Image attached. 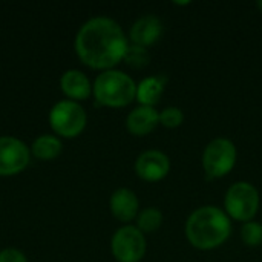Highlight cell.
<instances>
[{"mask_svg":"<svg viewBox=\"0 0 262 262\" xmlns=\"http://www.w3.org/2000/svg\"><path fill=\"white\" fill-rule=\"evenodd\" d=\"M123 61L127 66L134 68V69H143V68H146L149 64L150 54H149L147 48H143V46H138V45H129Z\"/></svg>","mask_w":262,"mask_h":262,"instance_id":"cell-17","label":"cell"},{"mask_svg":"<svg viewBox=\"0 0 262 262\" xmlns=\"http://www.w3.org/2000/svg\"><path fill=\"white\" fill-rule=\"evenodd\" d=\"M111 250L118 262H140L146 255V238L137 226L118 229L111 241Z\"/></svg>","mask_w":262,"mask_h":262,"instance_id":"cell-7","label":"cell"},{"mask_svg":"<svg viewBox=\"0 0 262 262\" xmlns=\"http://www.w3.org/2000/svg\"><path fill=\"white\" fill-rule=\"evenodd\" d=\"M92 94L101 106L124 107L135 100L137 83L127 74L117 69H109L103 71L95 78Z\"/></svg>","mask_w":262,"mask_h":262,"instance_id":"cell-3","label":"cell"},{"mask_svg":"<svg viewBox=\"0 0 262 262\" xmlns=\"http://www.w3.org/2000/svg\"><path fill=\"white\" fill-rule=\"evenodd\" d=\"M256 6H258V9L262 12V0H258V2H256Z\"/></svg>","mask_w":262,"mask_h":262,"instance_id":"cell-21","label":"cell"},{"mask_svg":"<svg viewBox=\"0 0 262 262\" xmlns=\"http://www.w3.org/2000/svg\"><path fill=\"white\" fill-rule=\"evenodd\" d=\"M88 123L86 111L72 100H63L54 104L49 112V124L52 130L63 138L78 137Z\"/></svg>","mask_w":262,"mask_h":262,"instance_id":"cell-6","label":"cell"},{"mask_svg":"<svg viewBox=\"0 0 262 262\" xmlns=\"http://www.w3.org/2000/svg\"><path fill=\"white\" fill-rule=\"evenodd\" d=\"M129 48L123 28L109 17L88 20L75 37V52L92 69L109 71L123 61Z\"/></svg>","mask_w":262,"mask_h":262,"instance_id":"cell-1","label":"cell"},{"mask_svg":"<svg viewBox=\"0 0 262 262\" xmlns=\"http://www.w3.org/2000/svg\"><path fill=\"white\" fill-rule=\"evenodd\" d=\"M170 172L169 157L157 149L144 150L135 160V173L138 178L147 183H158Z\"/></svg>","mask_w":262,"mask_h":262,"instance_id":"cell-9","label":"cell"},{"mask_svg":"<svg viewBox=\"0 0 262 262\" xmlns=\"http://www.w3.org/2000/svg\"><path fill=\"white\" fill-rule=\"evenodd\" d=\"M31 152L14 137H0V177H12L26 169Z\"/></svg>","mask_w":262,"mask_h":262,"instance_id":"cell-8","label":"cell"},{"mask_svg":"<svg viewBox=\"0 0 262 262\" xmlns=\"http://www.w3.org/2000/svg\"><path fill=\"white\" fill-rule=\"evenodd\" d=\"M0 262H28L26 256L17 249H5L0 252Z\"/></svg>","mask_w":262,"mask_h":262,"instance_id":"cell-20","label":"cell"},{"mask_svg":"<svg viewBox=\"0 0 262 262\" xmlns=\"http://www.w3.org/2000/svg\"><path fill=\"white\" fill-rule=\"evenodd\" d=\"M184 233L192 247L209 252L221 247L232 235V220L216 206H203L186 220Z\"/></svg>","mask_w":262,"mask_h":262,"instance_id":"cell-2","label":"cell"},{"mask_svg":"<svg viewBox=\"0 0 262 262\" xmlns=\"http://www.w3.org/2000/svg\"><path fill=\"white\" fill-rule=\"evenodd\" d=\"M239 233L243 243L249 247H259L262 244V224L256 221L244 223Z\"/></svg>","mask_w":262,"mask_h":262,"instance_id":"cell-18","label":"cell"},{"mask_svg":"<svg viewBox=\"0 0 262 262\" xmlns=\"http://www.w3.org/2000/svg\"><path fill=\"white\" fill-rule=\"evenodd\" d=\"M259 192L249 181L233 183L224 196V209L230 220L239 223L253 221L259 209Z\"/></svg>","mask_w":262,"mask_h":262,"instance_id":"cell-4","label":"cell"},{"mask_svg":"<svg viewBox=\"0 0 262 262\" xmlns=\"http://www.w3.org/2000/svg\"><path fill=\"white\" fill-rule=\"evenodd\" d=\"M161 34H163V21L154 14H147L135 20V23L129 31L132 45H138L143 48L155 45L161 38Z\"/></svg>","mask_w":262,"mask_h":262,"instance_id":"cell-10","label":"cell"},{"mask_svg":"<svg viewBox=\"0 0 262 262\" xmlns=\"http://www.w3.org/2000/svg\"><path fill=\"white\" fill-rule=\"evenodd\" d=\"M183 121H184V114L177 106L164 107L160 112V124L167 129H177L183 124Z\"/></svg>","mask_w":262,"mask_h":262,"instance_id":"cell-19","label":"cell"},{"mask_svg":"<svg viewBox=\"0 0 262 262\" xmlns=\"http://www.w3.org/2000/svg\"><path fill=\"white\" fill-rule=\"evenodd\" d=\"M160 124V112L155 107L138 106L129 112L126 118V127L134 137H146Z\"/></svg>","mask_w":262,"mask_h":262,"instance_id":"cell-12","label":"cell"},{"mask_svg":"<svg viewBox=\"0 0 262 262\" xmlns=\"http://www.w3.org/2000/svg\"><path fill=\"white\" fill-rule=\"evenodd\" d=\"M164 86H166V80L163 77H160V75L146 77L137 84L135 100L140 103V106L155 107V104H158L161 100Z\"/></svg>","mask_w":262,"mask_h":262,"instance_id":"cell-14","label":"cell"},{"mask_svg":"<svg viewBox=\"0 0 262 262\" xmlns=\"http://www.w3.org/2000/svg\"><path fill=\"white\" fill-rule=\"evenodd\" d=\"M238 160V150L232 140L229 138H215L212 140L203 152L201 163L206 175L210 180H218L229 175Z\"/></svg>","mask_w":262,"mask_h":262,"instance_id":"cell-5","label":"cell"},{"mask_svg":"<svg viewBox=\"0 0 262 262\" xmlns=\"http://www.w3.org/2000/svg\"><path fill=\"white\" fill-rule=\"evenodd\" d=\"M111 213L121 223H130L137 220L140 213V201L130 189H117L109 200Z\"/></svg>","mask_w":262,"mask_h":262,"instance_id":"cell-11","label":"cell"},{"mask_svg":"<svg viewBox=\"0 0 262 262\" xmlns=\"http://www.w3.org/2000/svg\"><path fill=\"white\" fill-rule=\"evenodd\" d=\"M163 224V213L157 207L143 209L137 216V229L143 233H154Z\"/></svg>","mask_w":262,"mask_h":262,"instance_id":"cell-16","label":"cell"},{"mask_svg":"<svg viewBox=\"0 0 262 262\" xmlns=\"http://www.w3.org/2000/svg\"><path fill=\"white\" fill-rule=\"evenodd\" d=\"M60 88L63 94L72 101L88 100L92 94V84L89 78L78 69L66 71L60 78Z\"/></svg>","mask_w":262,"mask_h":262,"instance_id":"cell-13","label":"cell"},{"mask_svg":"<svg viewBox=\"0 0 262 262\" xmlns=\"http://www.w3.org/2000/svg\"><path fill=\"white\" fill-rule=\"evenodd\" d=\"M61 141L54 135H40L31 146V154L41 161H51L61 154Z\"/></svg>","mask_w":262,"mask_h":262,"instance_id":"cell-15","label":"cell"}]
</instances>
